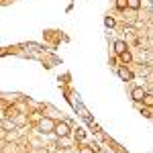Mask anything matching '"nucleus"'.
Masks as SVG:
<instances>
[{
	"instance_id": "obj_9",
	"label": "nucleus",
	"mask_w": 153,
	"mask_h": 153,
	"mask_svg": "<svg viewBox=\"0 0 153 153\" xmlns=\"http://www.w3.org/2000/svg\"><path fill=\"white\" fill-rule=\"evenodd\" d=\"M129 8L131 10H139L141 8V0H129Z\"/></svg>"
},
{
	"instance_id": "obj_8",
	"label": "nucleus",
	"mask_w": 153,
	"mask_h": 153,
	"mask_svg": "<svg viewBox=\"0 0 153 153\" xmlns=\"http://www.w3.org/2000/svg\"><path fill=\"white\" fill-rule=\"evenodd\" d=\"M117 8L118 10H127L129 8V0H117Z\"/></svg>"
},
{
	"instance_id": "obj_11",
	"label": "nucleus",
	"mask_w": 153,
	"mask_h": 153,
	"mask_svg": "<svg viewBox=\"0 0 153 153\" xmlns=\"http://www.w3.org/2000/svg\"><path fill=\"white\" fill-rule=\"evenodd\" d=\"M80 153H94V151H92L90 147H82V149H80Z\"/></svg>"
},
{
	"instance_id": "obj_3",
	"label": "nucleus",
	"mask_w": 153,
	"mask_h": 153,
	"mask_svg": "<svg viewBox=\"0 0 153 153\" xmlns=\"http://www.w3.org/2000/svg\"><path fill=\"white\" fill-rule=\"evenodd\" d=\"M145 94H147V92H145L143 88H139V86L131 90V98H133L135 102H143V98H145Z\"/></svg>"
},
{
	"instance_id": "obj_6",
	"label": "nucleus",
	"mask_w": 153,
	"mask_h": 153,
	"mask_svg": "<svg viewBox=\"0 0 153 153\" xmlns=\"http://www.w3.org/2000/svg\"><path fill=\"white\" fill-rule=\"evenodd\" d=\"M118 57H120V61H123V63H129L131 59H133V55H131V51H129V49H127V51H125V53H120Z\"/></svg>"
},
{
	"instance_id": "obj_4",
	"label": "nucleus",
	"mask_w": 153,
	"mask_h": 153,
	"mask_svg": "<svg viewBox=\"0 0 153 153\" xmlns=\"http://www.w3.org/2000/svg\"><path fill=\"white\" fill-rule=\"evenodd\" d=\"M117 74H118V78H120L123 82H131V80H133V74H131L127 68H118Z\"/></svg>"
},
{
	"instance_id": "obj_1",
	"label": "nucleus",
	"mask_w": 153,
	"mask_h": 153,
	"mask_svg": "<svg viewBox=\"0 0 153 153\" xmlns=\"http://www.w3.org/2000/svg\"><path fill=\"white\" fill-rule=\"evenodd\" d=\"M55 125H57V123H53V120H51V118H41V120H39V131H41V133H53V131H55Z\"/></svg>"
},
{
	"instance_id": "obj_7",
	"label": "nucleus",
	"mask_w": 153,
	"mask_h": 153,
	"mask_svg": "<svg viewBox=\"0 0 153 153\" xmlns=\"http://www.w3.org/2000/svg\"><path fill=\"white\" fill-rule=\"evenodd\" d=\"M143 104L147 106V108H153V94H145V98H143Z\"/></svg>"
},
{
	"instance_id": "obj_10",
	"label": "nucleus",
	"mask_w": 153,
	"mask_h": 153,
	"mask_svg": "<svg viewBox=\"0 0 153 153\" xmlns=\"http://www.w3.org/2000/svg\"><path fill=\"white\" fill-rule=\"evenodd\" d=\"M104 25L112 29V27H114V19H112V16H106V19H104Z\"/></svg>"
},
{
	"instance_id": "obj_2",
	"label": "nucleus",
	"mask_w": 153,
	"mask_h": 153,
	"mask_svg": "<svg viewBox=\"0 0 153 153\" xmlns=\"http://www.w3.org/2000/svg\"><path fill=\"white\" fill-rule=\"evenodd\" d=\"M53 133L57 135L59 139H61V137H68V135H70V125H68V123H57Z\"/></svg>"
},
{
	"instance_id": "obj_5",
	"label": "nucleus",
	"mask_w": 153,
	"mask_h": 153,
	"mask_svg": "<svg viewBox=\"0 0 153 153\" xmlns=\"http://www.w3.org/2000/svg\"><path fill=\"white\" fill-rule=\"evenodd\" d=\"M127 43H125V41H114V53H117V55H120V53H125V51H127Z\"/></svg>"
}]
</instances>
